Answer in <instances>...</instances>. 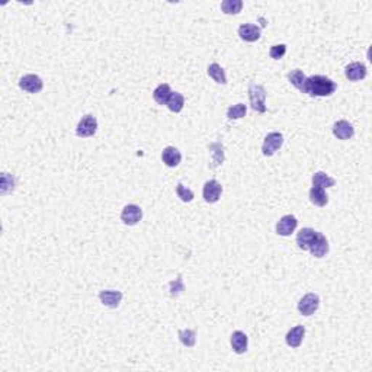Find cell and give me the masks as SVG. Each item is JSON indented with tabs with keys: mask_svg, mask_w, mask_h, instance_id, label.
Listing matches in <instances>:
<instances>
[{
	"mask_svg": "<svg viewBox=\"0 0 372 372\" xmlns=\"http://www.w3.org/2000/svg\"><path fill=\"white\" fill-rule=\"evenodd\" d=\"M287 54V46L285 44H279V46H273L269 51V55L273 60H281L283 55Z\"/></svg>",
	"mask_w": 372,
	"mask_h": 372,
	"instance_id": "obj_31",
	"label": "cell"
},
{
	"mask_svg": "<svg viewBox=\"0 0 372 372\" xmlns=\"http://www.w3.org/2000/svg\"><path fill=\"white\" fill-rule=\"evenodd\" d=\"M19 87L28 93H39L44 87V83L36 74H27L19 80Z\"/></svg>",
	"mask_w": 372,
	"mask_h": 372,
	"instance_id": "obj_7",
	"label": "cell"
},
{
	"mask_svg": "<svg viewBox=\"0 0 372 372\" xmlns=\"http://www.w3.org/2000/svg\"><path fill=\"white\" fill-rule=\"evenodd\" d=\"M170 95H172V91H170V86L167 83L159 84L156 87V91L153 92V98H155V100L159 105H166L169 98H170Z\"/></svg>",
	"mask_w": 372,
	"mask_h": 372,
	"instance_id": "obj_20",
	"label": "cell"
},
{
	"mask_svg": "<svg viewBox=\"0 0 372 372\" xmlns=\"http://www.w3.org/2000/svg\"><path fill=\"white\" fill-rule=\"evenodd\" d=\"M99 298L103 305H106L109 309H117L119 302L122 300V292L121 291H100Z\"/></svg>",
	"mask_w": 372,
	"mask_h": 372,
	"instance_id": "obj_11",
	"label": "cell"
},
{
	"mask_svg": "<svg viewBox=\"0 0 372 372\" xmlns=\"http://www.w3.org/2000/svg\"><path fill=\"white\" fill-rule=\"evenodd\" d=\"M320 307V298L317 294L310 292L307 295H304L298 302V311L302 316H311L314 314Z\"/></svg>",
	"mask_w": 372,
	"mask_h": 372,
	"instance_id": "obj_4",
	"label": "cell"
},
{
	"mask_svg": "<svg viewBox=\"0 0 372 372\" xmlns=\"http://www.w3.org/2000/svg\"><path fill=\"white\" fill-rule=\"evenodd\" d=\"M238 35L246 42H254L260 38V28L253 24H245L238 28Z\"/></svg>",
	"mask_w": 372,
	"mask_h": 372,
	"instance_id": "obj_14",
	"label": "cell"
},
{
	"mask_svg": "<svg viewBox=\"0 0 372 372\" xmlns=\"http://www.w3.org/2000/svg\"><path fill=\"white\" fill-rule=\"evenodd\" d=\"M297 226H298V221L294 215H283L276 224V233L283 237L291 236L295 231Z\"/></svg>",
	"mask_w": 372,
	"mask_h": 372,
	"instance_id": "obj_9",
	"label": "cell"
},
{
	"mask_svg": "<svg viewBox=\"0 0 372 372\" xmlns=\"http://www.w3.org/2000/svg\"><path fill=\"white\" fill-rule=\"evenodd\" d=\"M166 105H167V108L170 109L172 112L178 114V112H181L182 109H183L185 98L182 96L181 93H178V92H172V95H170V98H169Z\"/></svg>",
	"mask_w": 372,
	"mask_h": 372,
	"instance_id": "obj_24",
	"label": "cell"
},
{
	"mask_svg": "<svg viewBox=\"0 0 372 372\" xmlns=\"http://www.w3.org/2000/svg\"><path fill=\"white\" fill-rule=\"evenodd\" d=\"M141 218H143V209L140 208L138 205H134V204L124 207L122 212H121V220L127 226H136L141 221Z\"/></svg>",
	"mask_w": 372,
	"mask_h": 372,
	"instance_id": "obj_6",
	"label": "cell"
},
{
	"mask_svg": "<svg viewBox=\"0 0 372 372\" xmlns=\"http://www.w3.org/2000/svg\"><path fill=\"white\" fill-rule=\"evenodd\" d=\"M333 134L339 140H349L355 136V129L352 124H349L345 119H340L333 125Z\"/></svg>",
	"mask_w": 372,
	"mask_h": 372,
	"instance_id": "obj_15",
	"label": "cell"
},
{
	"mask_svg": "<svg viewBox=\"0 0 372 372\" xmlns=\"http://www.w3.org/2000/svg\"><path fill=\"white\" fill-rule=\"evenodd\" d=\"M316 233L317 231H314L313 228H302L298 236H297V245L301 250H309L314 237H316Z\"/></svg>",
	"mask_w": 372,
	"mask_h": 372,
	"instance_id": "obj_18",
	"label": "cell"
},
{
	"mask_svg": "<svg viewBox=\"0 0 372 372\" xmlns=\"http://www.w3.org/2000/svg\"><path fill=\"white\" fill-rule=\"evenodd\" d=\"M335 183L336 181L333 179V178H330L329 174H326L324 172H317L314 173V176H313V185L314 186H318V188H332V186H335Z\"/></svg>",
	"mask_w": 372,
	"mask_h": 372,
	"instance_id": "obj_22",
	"label": "cell"
},
{
	"mask_svg": "<svg viewBox=\"0 0 372 372\" xmlns=\"http://www.w3.org/2000/svg\"><path fill=\"white\" fill-rule=\"evenodd\" d=\"M243 9V2L242 0H224L221 3V10L226 15H237Z\"/></svg>",
	"mask_w": 372,
	"mask_h": 372,
	"instance_id": "obj_23",
	"label": "cell"
},
{
	"mask_svg": "<svg viewBox=\"0 0 372 372\" xmlns=\"http://www.w3.org/2000/svg\"><path fill=\"white\" fill-rule=\"evenodd\" d=\"M169 287H170V295L172 297H178L179 294H182V291L185 290L183 288V282H182V278L179 276L178 279H174L169 283Z\"/></svg>",
	"mask_w": 372,
	"mask_h": 372,
	"instance_id": "obj_32",
	"label": "cell"
},
{
	"mask_svg": "<svg viewBox=\"0 0 372 372\" xmlns=\"http://www.w3.org/2000/svg\"><path fill=\"white\" fill-rule=\"evenodd\" d=\"M246 112H247V106L243 103H237L234 106L228 108L227 117L230 119H240L246 117Z\"/></svg>",
	"mask_w": 372,
	"mask_h": 372,
	"instance_id": "obj_29",
	"label": "cell"
},
{
	"mask_svg": "<svg viewBox=\"0 0 372 372\" xmlns=\"http://www.w3.org/2000/svg\"><path fill=\"white\" fill-rule=\"evenodd\" d=\"M337 89V84L326 76H311L304 83L302 93L310 96H330Z\"/></svg>",
	"mask_w": 372,
	"mask_h": 372,
	"instance_id": "obj_1",
	"label": "cell"
},
{
	"mask_svg": "<svg viewBox=\"0 0 372 372\" xmlns=\"http://www.w3.org/2000/svg\"><path fill=\"white\" fill-rule=\"evenodd\" d=\"M178 336H179V340L182 342V345H185L186 347H193L195 343H196V333L193 330H189V329L179 330Z\"/></svg>",
	"mask_w": 372,
	"mask_h": 372,
	"instance_id": "obj_27",
	"label": "cell"
},
{
	"mask_svg": "<svg viewBox=\"0 0 372 372\" xmlns=\"http://www.w3.org/2000/svg\"><path fill=\"white\" fill-rule=\"evenodd\" d=\"M176 193H178V196H179L183 202H191V201L193 200V192H192L191 189H188V188H185L183 185H178Z\"/></svg>",
	"mask_w": 372,
	"mask_h": 372,
	"instance_id": "obj_30",
	"label": "cell"
},
{
	"mask_svg": "<svg viewBox=\"0 0 372 372\" xmlns=\"http://www.w3.org/2000/svg\"><path fill=\"white\" fill-rule=\"evenodd\" d=\"M310 201H311V204H314L317 207H324L329 202V196H327L326 191L323 188L313 186L310 189Z\"/></svg>",
	"mask_w": 372,
	"mask_h": 372,
	"instance_id": "obj_19",
	"label": "cell"
},
{
	"mask_svg": "<svg viewBox=\"0 0 372 372\" xmlns=\"http://www.w3.org/2000/svg\"><path fill=\"white\" fill-rule=\"evenodd\" d=\"M283 144V136L281 133H271L265 138L262 145V153L265 156H273Z\"/></svg>",
	"mask_w": 372,
	"mask_h": 372,
	"instance_id": "obj_5",
	"label": "cell"
},
{
	"mask_svg": "<svg viewBox=\"0 0 372 372\" xmlns=\"http://www.w3.org/2000/svg\"><path fill=\"white\" fill-rule=\"evenodd\" d=\"M15 189V178L9 173H2V195H8L9 192H13Z\"/></svg>",
	"mask_w": 372,
	"mask_h": 372,
	"instance_id": "obj_28",
	"label": "cell"
},
{
	"mask_svg": "<svg viewBox=\"0 0 372 372\" xmlns=\"http://www.w3.org/2000/svg\"><path fill=\"white\" fill-rule=\"evenodd\" d=\"M209 150H212V164H211V169L217 167L220 164H223L224 162V148L220 143H214V144L209 145Z\"/></svg>",
	"mask_w": 372,
	"mask_h": 372,
	"instance_id": "obj_25",
	"label": "cell"
},
{
	"mask_svg": "<svg viewBox=\"0 0 372 372\" xmlns=\"http://www.w3.org/2000/svg\"><path fill=\"white\" fill-rule=\"evenodd\" d=\"M366 73H368V70H366V65L362 63L349 64L345 70L346 77H347L351 82H358V80H362V79L366 77Z\"/></svg>",
	"mask_w": 372,
	"mask_h": 372,
	"instance_id": "obj_12",
	"label": "cell"
},
{
	"mask_svg": "<svg viewBox=\"0 0 372 372\" xmlns=\"http://www.w3.org/2000/svg\"><path fill=\"white\" fill-rule=\"evenodd\" d=\"M288 80H290L294 87H297L298 91L302 92V87H304V83L307 80V77H305L304 73L297 69V70H292V72L288 73Z\"/></svg>",
	"mask_w": 372,
	"mask_h": 372,
	"instance_id": "obj_26",
	"label": "cell"
},
{
	"mask_svg": "<svg viewBox=\"0 0 372 372\" xmlns=\"http://www.w3.org/2000/svg\"><path fill=\"white\" fill-rule=\"evenodd\" d=\"M96 131H98V119L95 118L93 115H84L79 121L77 128H76V134L79 137H82V138L95 136Z\"/></svg>",
	"mask_w": 372,
	"mask_h": 372,
	"instance_id": "obj_3",
	"label": "cell"
},
{
	"mask_svg": "<svg viewBox=\"0 0 372 372\" xmlns=\"http://www.w3.org/2000/svg\"><path fill=\"white\" fill-rule=\"evenodd\" d=\"M208 74L209 77L214 80V82H217L218 84H226L227 83V76H226V72H224V69L217 63H212L208 65Z\"/></svg>",
	"mask_w": 372,
	"mask_h": 372,
	"instance_id": "obj_21",
	"label": "cell"
},
{
	"mask_svg": "<svg viewBox=\"0 0 372 372\" xmlns=\"http://www.w3.org/2000/svg\"><path fill=\"white\" fill-rule=\"evenodd\" d=\"M162 159H163V163L167 167H176L181 163L182 155L176 147H166L163 153H162Z\"/></svg>",
	"mask_w": 372,
	"mask_h": 372,
	"instance_id": "obj_16",
	"label": "cell"
},
{
	"mask_svg": "<svg viewBox=\"0 0 372 372\" xmlns=\"http://www.w3.org/2000/svg\"><path fill=\"white\" fill-rule=\"evenodd\" d=\"M309 252L314 257H324L329 252V242H327L326 237L323 236L321 233H316V237L310 246Z\"/></svg>",
	"mask_w": 372,
	"mask_h": 372,
	"instance_id": "obj_10",
	"label": "cell"
},
{
	"mask_svg": "<svg viewBox=\"0 0 372 372\" xmlns=\"http://www.w3.org/2000/svg\"><path fill=\"white\" fill-rule=\"evenodd\" d=\"M230 342H231L233 351H234L237 355L245 354L246 351H247L249 339H247V336H246L243 332H240V330L234 332V333L231 335V340H230Z\"/></svg>",
	"mask_w": 372,
	"mask_h": 372,
	"instance_id": "obj_17",
	"label": "cell"
},
{
	"mask_svg": "<svg viewBox=\"0 0 372 372\" xmlns=\"http://www.w3.org/2000/svg\"><path fill=\"white\" fill-rule=\"evenodd\" d=\"M304 335H305V327L304 326H295L291 329L290 332L287 333L285 336V342L287 345L297 349L300 347L301 343H302V339H304Z\"/></svg>",
	"mask_w": 372,
	"mask_h": 372,
	"instance_id": "obj_13",
	"label": "cell"
},
{
	"mask_svg": "<svg viewBox=\"0 0 372 372\" xmlns=\"http://www.w3.org/2000/svg\"><path fill=\"white\" fill-rule=\"evenodd\" d=\"M249 99H250V105L252 109L259 112V114H265L266 112V91L262 84H256V83H250L249 86Z\"/></svg>",
	"mask_w": 372,
	"mask_h": 372,
	"instance_id": "obj_2",
	"label": "cell"
},
{
	"mask_svg": "<svg viewBox=\"0 0 372 372\" xmlns=\"http://www.w3.org/2000/svg\"><path fill=\"white\" fill-rule=\"evenodd\" d=\"M221 192H223V186H221L220 182H217L215 179L208 181L204 185V192H202L204 193V200L209 202V204H214V202H217L220 200Z\"/></svg>",
	"mask_w": 372,
	"mask_h": 372,
	"instance_id": "obj_8",
	"label": "cell"
}]
</instances>
